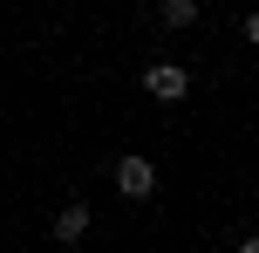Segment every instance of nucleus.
Returning <instances> with one entry per match:
<instances>
[{
  "instance_id": "nucleus-4",
  "label": "nucleus",
  "mask_w": 259,
  "mask_h": 253,
  "mask_svg": "<svg viewBox=\"0 0 259 253\" xmlns=\"http://www.w3.org/2000/svg\"><path fill=\"white\" fill-rule=\"evenodd\" d=\"M157 14H164V27H191L198 21V0H157Z\"/></svg>"
},
{
  "instance_id": "nucleus-2",
  "label": "nucleus",
  "mask_w": 259,
  "mask_h": 253,
  "mask_svg": "<svg viewBox=\"0 0 259 253\" xmlns=\"http://www.w3.org/2000/svg\"><path fill=\"white\" fill-rule=\"evenodd\" d=\"M116 192H123V199H150V192H157V164L137 158V151L116 158Z\"/></svg>"
},
{
  "instance_id": "nucleus-1",
  "label": "nucleus",
  "mask_w": 259,
  "mask_h": 253,
  "mask_svg": "<svg viewBox=\"0 0 259 253\" xmlns=\"http://www.w3.org/2000/svg\"><path fill=\"white\" fill-rule=\"evenodd\" d=\"M143 89H150L157 103H184V96H191V76H184L178 62H150L143 68Z\"/></svg>"
},
{
  "instance_id": "nucleus-3",
  "label": "nucleus",
  "mask_w": 259,
  "mask_h": 253,
  "mask_svg": "<svg viewBox=\"0 0 259 253\" xmlns=\"http://www.w3.org/2000/svg\"><path fill=\"white\" fill-rule=\"evenodd\" d=\"M89 226H96V212L82 199H68L62 212H55V246H75V240H89Z\"/></svg>"
},
{
  "instance_id": "nucleus-5",
  "label": "nucleus",
  "mask_w": 259,
  "mask_h": 253,
  "mask_svg": "<svg viewBox=\"0 0 259 253\" xmlns=\"http://www.w3.org/2000/svg\"><path fill=\"white\" fill-rule=\"evenodd\" d=\"M239 253H259V246H252V240H239Z\"/></svg>"
}]
</instances>
